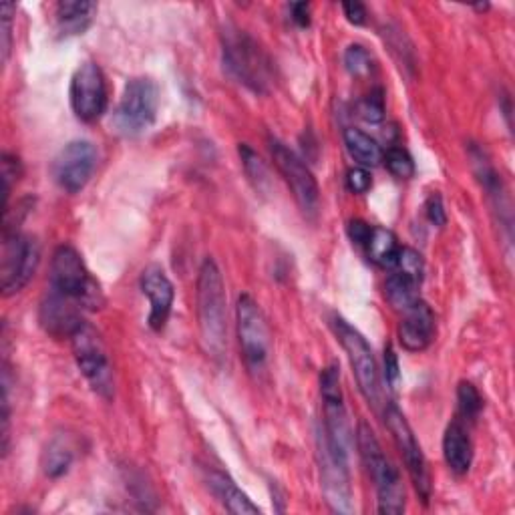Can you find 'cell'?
Returning <instances> with one entry per match:
<instances>
[{
    "instance_id": "cell-6",
    "label": "cell",
    "mask_w": 515,
    "mask_h": 515,
    "mask_svg": "<svg viewBox=\"0 0 515 515\" xmlns=\"http://www.w3.org/2000/svg\"><path fill=\"white\" fill-rule=\"evenodd\" d=\"M332 330H334L336 338L340 340L342 349H345L349 355L359 391L375 409H379L383 403V389H381L379 367H377V361L373 357L369 342L355 326H351L342 316H332Z\"/></svg>"
},
{
    "instance_id": "cell-11",
    "label": "cell",
    "mask_w": 515,
    "mask_h": 515,
    "mask_svg": "<svg viewBox=\"0 0 515 515\" xmlns=\"http://www.w3.org/2000/svg\"><path fill=\"white\" fill-rule=\"evenodd\" d=\"M385 423L395 439L397 449L403 455V461L407 465V471L411 475V481L423 499V503H429L431 493H433V483H431V471L427 457L407 421L403 411L395 403H385Z\"/></svg>"
},
{
    "instance_id": "cell-18",
    "label": "cell",
    "mask_w": 515,
    "mask_h": 515,
    "mask_svg": "<svg viewBox=\"0 0 515 515\" xmlns=\"http://www.w3.org/2000/svg\"><path fill=\"white\" fill-rule=\"evenodd\" d=\"M435 338V314L431 306L419 300L415 306L403 312L399 324V342L409 353H421L429 349Z\"/></svg>"
},
{
    "instance_id": "cell-22",
    "label": "cell",
    "mask_w": 515,
    "mask_h": 515,
    "mask_svg": "<svg viewBox=\"0 0 515 515\" xmlns=\"http://www.w3.org/2000/svg\"><path fill=\"white\" fill-rule=\"evenodd\" d=\"M345 145H347L351 157L361 167H375L383 161L381 145L369 133H365L357 127H349L345 131Z\"/></svg>"
},
{
    "instance_id": "cell-25",
    "label": "cell",
    "mask_w": 515,
    "mask_h": 515,
    "mask_svg": "<svg viewBox=\"0 0 515 515\" xmlns=\"http://www.w3.org/2000/svg\"><path fill=\"white\" fill-rule=\"evenodd\" d=\"M367 250H369V256L375 264H379L383 268H395L401 246H399V242H397V238L391 230L373 228Z\"/></svg>"
},
{
    "instance_id": "cell-38",
    "label": "cell",
    "mask_w": 515,
    "mask_h": 515,
    "mask_svg": "<svg viewBox=\"0 0 515 515\" xmlns=\"http://www.w3.org/2000/svg\"><path fill=\"white\" fill-rule=\"evenodd\" d=\"M342 11H345V17L351 25L361 27L367 23V9L361 3H345L342 5Z\"/></svg>"
},
{
    "instance_id": "cell-39",
    "label": "cell",
    "mask_w": 515,
    "mask_h": 515,
    "mask_svg": "<svg viewBox=\"0 0 515 515\" xmlns=\"http://www.w3.org/2000/svg\"><path fill=\"white\" fill-rule=\"evenodd\" d=\"M288 9H290V19L300 29L310 27V5L308 3H292Z\"/></svg>"
},
{
    "instance_id": "cell-19",
    "label": "cell",
    "mask_w": 515,
    "mask_h": 515,
    "mask_svg": "<svg viewBox=\"0 0 515 515\" xmlns=\"http://www.w3.org/2000/svg\"><path fill=\"white\" fill-rule=\"evenodd\" d=\"M97 5L89 0H63L55 7L57 31L63 37L83 35L95 21Z\"/></svg>"
},
{
    "instance_id": "cell-1",
    "label": "cell",
    "mask_w": 515,
    "mask_h": 515,
    "mask_svg": "<svg viewBox=\"0 0 515 515\" xmlns=\"http://www.w3.org/2000/svg\"><path fill=\"white\" fill-rule=\"evenodd\" d=\"M198 326L206 355L222 361L228 349V314H226V286L220 266L214 258H206L198 274Z\"/></svg>"
},
{
    "instance_id": "cell-20",
    "label": "cell",
    "mask_w": 515,
    "mask_h": 515,
    "mask_svg": "<svg viewBox=\"0 0 515 515\" xmlns=\"http://www.w3.org/2000/svg\"><path fill=\"white\" fill-rule=\"evenodd\" d=\"M443 457L455 475H465L473 463V443L461 421H453L443 435Z\"/></svg>"
},
{
    "instance_id": "cell-35",
    "label": "cell",
    "mask_w": 515,
    "mask_h": 515,
    "mask_svg": "<svg viewBox=\"0 0 515 515\" xmlns=\"http://www.w3.org/2000/svg\"><path fill=\"white\" fill-rule=\"evenodd\" d=\"M385 379L391 391H395L399 387V379H401V371H399V359L397 353L391 345L385 347Z\"/></svg>"
},
{
    "instance_id": "cell-12",
    "label": "cell",
    "mask_w": 515,
    "mask_h": 515,
    "mask_svg": "<svg viewBox=\"0 0 515 515\" xmlns=\"http://www.w3.org/2000/svg\"><path fill=\"white\" fill-rule=\"evenodd\" d=\"M316 453L320 463V479L328 505L338 513L353 511V491L349 477V455L336 451L322 427L316 431Z\"/></svg>"
},
{
    "instance_id": "cell-28",
    "label": "cell",
    "mask_w": 515,
    "mask_h": 515,
    "mask_svg": "<svg viewBox=\"0 0 515 515\" xmlns=\"http://www.w3.org/2000/svg\"><path fill=\"white\" fill-rule=\"evenodd\" d=\"M385 157V165L391 171V174L399 180H409L415 174V163L413 157L409 155V151H405L403 147H389Z\"/></svg>"
},
{
    "instance_id": "cell-13",
    "label": "cell",
    "mask_w": 515,
    "mask_h": 515,
    "mask_svg": "<svg viewBox=\"0 0 515 515\" xmlns=\"http://www.w3.org/2000/svg\"><path fill=\"white\" fill-rule=\"evenodd\" d=\"M320 395H322V407H324L322 431L328 443L336 451L349 455L353 445V433H351L349 413L345 405V395H342V387H340V371L336 365H330L322 371Z\"/></svg>"
},
{
    "instance_id": "cell-31",
    "label": "cell",
    "mask_w": 515,
    "mask_h": 515,
    "mask_svg": "<svg viewBox=\"0 0 515 515\" xmlns=\"http://www.w3.org/2000/svg\"><path fill=\"white\" fill-rule=\"evenodd\" d=\"M395 268H397V272L407 274L409 278H413V280H417V282L423 280V258H421V254H419L417 250H413V248H401V250H399Z\"/></svg>"
},
{
    "instance_id": "cell-36",
    "label": "cell",
    "mask_w": 515,
    "mask_h": 515,
    "mask_svg": "<svg viewBox=\"0 0 515 515\" xmlns=\"http://www.w3.org/2000/svg\"><path fill=\"white\" fill-rule=\"evenodd\" d=\"M425 214H427V220L433 224V226H445L447 224V212H445V206H443V198L439 194H433L427 204H425Z\"/></svg>"
},
{
    "instance_id": "cell-2",
    "label": "cell",
    "mask_w": 515,
    "mask_h": 515,
    "mask_svg": "<svg viewBox=\"0 0 515 515\" xmlns=\"http://www.w3.org/2000/svg\"><path fill=\"white\" fill-rule=\"evenodd\" d=\"M357 447L367 467L369 477L377 489L379 513L383 515H401L405 511V485L399 469L385 455L375 431L369 423L361 421L357 429Z\"/></svg>"
},
{
    "instance_id": "cell-29",
    "label": "cell",
    "mask_w": 515,
    "mask_h": 515,
    "mask_svg": "<svg viewBox=\"0 0 515 515\" xmlns=\"http://www.w3.org/2000/svg\"><path fill=\"white\" fill-rule=\"evenodd\" d=\"M345 67L355 77H365L373 69V57L363 45H351L345 51Z\"/></svg>"
},
{
    "instance_id": "cell-30",
    "label": "cell",
    "mask_w": 515,
    "mask_h": 515,
    "mask_svg": "<svg viewBox=\"0 0 515 515\" xmlns=\"http://www.w3.org/2000/svg\"><path fill=\"white\" fill-rule=\"evenodd\" d=\"M359 113L361 117L371 123V125H377L385 119V93L383 89H375L371 91L359 105Z\"/></svg>"
},
{
    "instance_id": "cell-21",
    "label": "cell",
    "mask_w": 515,
    "mask_h": 515,
    "mask_svg": "<svg viewBox=\"0 0 515 515\" xmlns=\"http://www.w3.org/2000/svg\"><path fill=\"white\" fill-rule=\"evenodd\" d=\"M208 485L212 489V493L220 499V503L232 511V513H240V515H246V513H260V507L254 505L250 501V497L234 483V479L230 475H226L224 471H218V469H210L208 471Z\"/></svg>"
},
{
    "instance_id": "cell-27",
    "label": "cell",
    "mask_w": 515,
    "mask_h": 515,
    "mask_svg": "<svg viewBox=\"0 0 515 515\" xmlns=\"http://www.w3.org/2000/svg\"><path fill=\"white\" fill-rule=\"evenodd\" d=\"M457 409L465 421H475L483 409V399L473 383L461 381L457 387Z\"/></svg>"
},
{
    "instance_id": "cell-32",
    "label": "cell",
    "mask_w": 515,
    "mask_h": 515,
    "mask_svg": "<svg viewBox=\"0 0 515 515\" xmlns=\"http://www.w3.org/2000/svg\"><path fill=\"white\" fill-rule=\"evenodd\" d=\"M13 13L15 5H0V53H3V65H7L11 57V41H13Z\"/></svg>"
},
{
    "instance_id": "cell-10",
    "label": "cell",
    "mask_w": 515,
    "mask_h": 515,
    "mask_svg": "<svg viewBox=\"0 0 515 515\" xmlns=\"http://www.w3.org/2000/svg\"><path fill=\"white\" fill-rule=\"evenodd\" d=\"M268 145H270L272 159H274L278 171L282 174V178L286 180L288 188L292 190V196H294L298 208L302 210V214L308 220H316L318 206H320V192H318V184H316V180L312 176V171L280 139L270 137Z\"/></svg>"
},
{
    "instance_id": "cell-17",
    "label": "cell",
    "mask_w": 515,
    "mask_h": 515,
    "mask_svg": "<svg viewBox=\"0 0 515 515\" xmlns=\"http://www.w3.org/2000/svg\"><path fill=\"white\" fill-rule=\"evenodd\" d=\"M139 284H141L143 296H147L149 306H151L149 326H151V330L159 332L165 328L169 314H171V306H174V298H176L174 284H171V280L159 266H147L141 272Z\"/></svg>"
},
{
    "instance_id": "cell-14",
    "label": "cell",
    "mask_w": 515,
    "mask_h": 515,
    "mask_svg": "<svg viewBox=\"0 0 515 515\" xmlns=\"http://www.w3.org/2000/svg\"><path fill=\"white\" fill-rule=\"evenodd\" d=\"M97 167V149L91 141H71L67 143L53 163V176L61 190L69 194L81 192Z\"/></svg>"
},
{
    "instance_id": "cell-23",
    "label": "cell",
    "mask_w": 515,
    "mask_h": 515,
    "mask_svg": "<svg viewBox=\"0 0 515 515\" xmlns=\"http://www.w3.org/2000/svg\"><path fill=\"white\" fill-rule=\"evenodd\" d=\"M73 461H75V449L69 437L57 435L53 437V441L47 445L43 453V471L47 477L59 479L71 469Z\"/></svg>"
},
{
    "instance_id": "cell-9",
    "label": "cell",
    "mask_w": 515,
    "mask_h": 515,
    "mask_svg": "<svg viewBox=\"0 0 515 515\" xmlns=\"http://www.w3.org/2000/svg\"><path fill=\"white\" fill-rule=\"evenodd\" d=\"M41 264V246L33 236L17 230L5 232L3 254H0V286L5 296L21 292L35 276Z\"/></svg>"
},
{
    "instance_id": "cell-16",
    "label": "cell",
    "mask_w": 515,
    "mask_h": 515,
    "mask_svg": "<svg viewBox=\"0 0 515 515\" xmlns=\"http://www.w3.org/2000/svg\"><path fill=\"white\" fill-rule=\"evenodd\" d=\"M81 310L83 306L57 292V290H51L45 300L41 302V308H39V322L41 326L45 328V332H49L51 336H57V338H63V336H73L75 330L85 322L83 316H81Z\"/></svg>"
},
{
    "instance_id": "cell-8",
    "label": "cell",
    "mask_w": 515,
    "mask_h": 515,
    "mask_svg": "<svg viewBox=\"0 0 515 515\" xmlns=\"http://www.w3.org/2000/svg\"><path fill=\"white\" fill-rule=\"evenodd\" d=\"M159 89L147 77H135L127 81L121 101L115 109L113 123L125 137L145 133L157 119Z\"/></svg>"
},
{
    "instance_id": "cell-4",
    "label": "cell",
    "mask_w": 515,
    "mask_h": 515,
    "mask_svg": "<svg viewBox=\"0 0 515 515\" xmlns=\"http://www.w3.org/2000/svg\"><path fill=\"white\" fill-rule=\"evenodd\" d=\"M71 347L77 367L89 387L105 401H111L115 395V379L101 334L91 324L83 322L71 336Z\"/></svg>"
},
{
    "instance_id": "cell-37",
    "label": "cell",
    "mask_w": 515,
    "mask_h": 515,
    "mask_svg": "<svg viewBox=\"0 0 515 515\" xmlns=\"http://www.w3.org/2000/svg\"><path fill=\"white\" fill-rule=\"evenodd\" d=\"M347 232H349V238H351L353 244H357L361 248H367V244L371 240V234H373V228L363 220H351Z\"/></svg>"
},
{
    "instance_id": "cell-7",
    "label": "cell",
    "mask_w": 515,
    "mask_h": 515,
    "mask_svg": "<svg viewBox=\"0 0 515 515\" xmlns=\"http://www.w3.org/2000/svg\"><path fill=\"white\" fill-rule=\"evenodd\" d=\"M51 290H57L83 308H97L103 302L99 284L91 278L81 254L73 246H59L51 260Z\"/></svg>"
},
{
    "instance_id": "cell-15",
    "label": "cell",
    "mask_w": 515,
    "mask_h": 515,
    "mask_svg": "<svg viewBox=\"0 0 515 515\" xmlns=\"http://www.w3.org/2000/svg\"><path fill=\"white\" fill-rule=\"evenodd\" d=\"M71 107L73 113L85 121H97L107 109V83L105 75L95 63H83L71 79Z\"/></svg>"
},
{
    "instance_id": "cell-24",
    "label": "cell",
    "mask_w": 515,
    "mask_h": 515,
    "mask_svg": "<svg viewBox=\"0 0 515 515\" xmlns=\"http://www.w3.org/2000/svg\"><path fill=\"white\" fill-rule=\"evenodd\" d=\"M419 284L417 280L409 278L407 274H401V272H395L387 278L385 282V296L389 300V304L399 310V312H405L409 310L411 306H415L421 296H419Z\"/></svg>"
},
{
    "instance_id": "cell-5",
    "label": "cell",
    "mask_w": 515,
    "mask_h": 515,
    "mask_svg": "<svg viewBox=\"0 0 515 515\" xmlns=\"http://www.w3.org/2000/svg\"><path fill=\"white\" fill-rule=\"evenodd\" d=\"M236 322L240 349L246 369L252 377H260L266 371L270 359V326L260 304L250 296L242 294L236 304Z\"/></svg>"
},
{
    "instance_id": "cell-34",
    "label": "cell",
    "mask_w": 515,
    "mask_h": 515,
    "mask_svg": "<svg viewBox=\"0 0 515 515\" xmlns=\"http://www.w3.org/2000/svg\"><path fill=\"white\" fill-rule=\"evenodd\" d=\"M347 186H349V190L353 192V194H367L369 190H371V186H373V178H371V174H369V169L367 167H353V169H349V174H347Z\"/></svg>"
},
{
    "instance_id": "cell-26",
    "label": "cell",
    "mask_w": 515,
    "mask_h": 515,
    "mask_svg": "<svg viewBox=\"0 0 515 515\" xmlns=\"http://www.w3.org/2000/svg\"><path fill=\"white\" fill-rule=\"evenodd\" d=\"M240 157H242V165L248 180L252 182V186L256 188V192L266 194L270 188V174H268V167L262 161V157L248 145V143H240Z\"/></svg>"
},
{
    "instance_id": "cell-3",
    "label": "cell",
    "mask_w": 515,
    "mask_h": 515,
    "mask_svg": "<svg viewBox=\"0 0 515 515\" xmlns=\"http://www.w3.org/2000/svg\"><path fill=\"white\" fill-rule=\"evenodd\" d=\"M222 61L232 79L254 93H266L272 81V63L260 45L244 31L228 29L222 37Z\"/></svg>"
},
{
    "instance_id": "cell-33",
    "label": "cell",
    "mask_w": 515,
    "mask_h": 515,
    "mask_svg": "<svg viewBox=\"0 0 515 515\" xmlns=\"http://www.w3.org/2000/svg\"><path fill=\"white\" fill-rule=\"evenodd\" d=\"M21 161L19 157L11 155V153H5L3 155V196H5V202H3V208L5 212L9 210V198H11V192H13V186L19 182L21 178Z\"/></svg>"
}]
</instances>
